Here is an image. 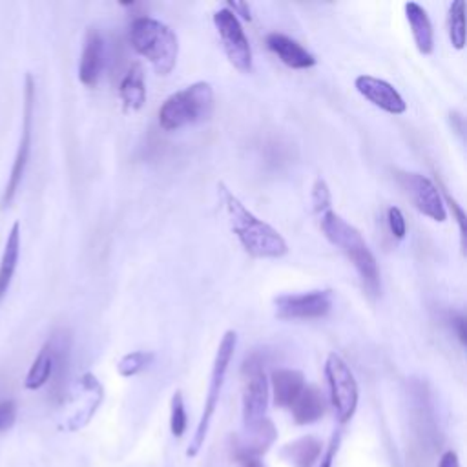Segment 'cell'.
I'll use <instances>...</instances> for the list:
<instances>
[{
	"instance_id": "f546056e",
	"label": "cell",
	"mask_w": 467,
	"mask_h": 467,
	"mask_svg": "<svg viewBox=\"0 0 467 467\" xmlns=\"http://www.w3.org/2000/svg\"><path fill=\"white\" fill-rule=\"evenodd\" d=\"M340 442H342V433H340V431H336V433L331 439V444H329L327 451L321 455V465L319 467H333L334 465V458H336V453L340 449Z\"/></svg>"
},
{
	"instance_id": "3957f363",
	"label": "cell",
	"mask_w": 467,
	"mask_h": 467,
	"mask_svg": "<svg viewBox=\"0 0 467 467\" xmlns=\"http://www.w3.org/2000/svg\"><path fill=\"white\" fill-rule=\"evenodd\" d=\"M130 43L159 76H168L177 64L179 41L172 28L152 17H137L130 26Z\"/></svg>"
},
{
	"instance_id": "e0dca14e",
	"label": "cell",
	"mask_w": 467,
	"mask_h": 467,
	"mask_svg": "<svg viewBox=\"0 0 467 467\" xmlns=\"http://www.w3.org/2000/svg\"><path fill=\"white\" fill-rule=\"evenodd\" d=\"M272 383V397L274 406L281 409H291L296 399L302 394L305 383V376L296 369H278L270 376Z\"/></svg>"
},
{
	"instance_id": "277c9868",
	"label": "cell",
	"mask_w": 467,
	"mask_h": 467,
	"mask_svg": "<svg viewBox=\"0 0 467 467\" xmlns=\"http://www.w3.org/2000/svg\"><path fill=\"white\" fill-rule=\"evenodd\" d=\"M213 88L206 81L194 83L172 93L159 108V125L166 132L208 121L213 114Z\"/></svg>"
},
{
	"instance_id": "7402d4cb",
	"label": "cell",
	"mask_w": 467,
	"mask_h": 467,
	"mask_svg": "<svg viewBox=\"0 0 467 467\" xmlns=\"http://www.w3.org/2000/svg\"><path fill=\"white\" fill-rule=\"evenodd\" d=\"M281 456L294 467H312L321 456V442L316 437H302L281 449Z\"/></svg>"
},
{
	"instance_id": "d6986e66",
	"label": "cell",
	"mask_w": 467,
	"mask_h": 467,
	"mask_svg": "<svg viewBox=\"0 0 467 467\" xmlns=\"http://www.w3.org/2000/svg\"><path fill=\"white\" fill-rule=\"evenodd\" d=\"M298 425H310L326 415V399L316 385H305L300 397L291 407Z\"/></svg>"
},
{
	"instance_id": "83f0119b",
	"label": "cell",
	"mask_w": 467,
	"mask_h": 467,
	"mask_svg": "<svg viewBox=\"0 0 467 467\" xmlns=\"http://www.w3.org/2000/svg\"><path fill=\"white\" fill-rule=\"evenodd\" d=\"M387 223H389V230L391 234L397 238V239H404L406 234H407V223H406V218L400 208L397 206H391L387 210Z\"/></svg>"
},
{
	"instance_id": "4316f807",
	"label": "cell",
	"mask_w": 467,
	"mask_h": 467,
	"mask_svg": "<svg viewBox=\"0 0 467 467\" xmlns=\"http://www.w3.org/2000/svg\"><path fill=\"white\" fill-rule=\"evenodd\" d=\"M331 205H333V197H331L329 185L326 183V179L318 177L316 181H314V187H312V206H314V212L318 215H321L323 212L331 210Z\"/></svg>"
},
{
	"instance_id": "ba28073f",
	"label": "cell",
	"mask_w": 467,
	"mask_h": 467,
	"mask_svg": "<svg viewBox=\"0 0 467 467\" xmlns=\"http://www.w3.org/2000/svg\"><path fill=\"white\" fill-rule=\"evenodd\" d=\"M213 26L218 29L223 50L230 64L241 71L250 74L253 71V48H250L246 33L238 19L229 8H223L213 13Z\"/></svg>"
},
{
	"instance_id": "7c38bea8",
	"label": "cell",
	"mask_w": 467,
	"mask_h": 467,
	"mask_svg": "<svg viewBox=\"0 0 467 467\" xmlns=\"http://www.w3.org/2000/svg\"><path fill=\"white\" fill-rule=\"evenodd\" d=\"M33 102H35V85L33 77H26V90H24V117H22V133H20V142L17 149V156L13 161V168L8 179V185L3 196V206H10L17 196V190L22 183V177L29 161V152H31V128H33Z\"/></svg>"
},
{
	"instance_id": "836d02e7",
	"label": "cell",
	"mask_w": 467,
	"mask_h": 467,
	"mask_svg": "<svg viewBox=\"0 0 467 467\" xmlns=\"http://www.w3.org/2000/svg\"><path fill=\"white\" fill-rule=\"evenodd\" d=\"M439 467H460V462H458V455L455 451H446L440 458V463Z\"/></svg>"
},
{
	"instance_id": "5bb4252c",
	"label": "cell",
	"mask_w": 467,
	"mask_h": 467,
	"mask_svg": "<svg viewBox=\"0 0 467 467\" xmlns=\"http://www.w3.org/2000/svg\"><path fill=\"white\" fill-rule=\"evenodd\" d=\"M278 433L276 427L269 418H263L256 425L245 427L243 435L236 440L234 455L236 460L241 458H262L269 447L274 444Z\"/></svg>"
},
{
	"instance_id": "8992f818",
	"label": "cell",
	"mask_w": 467,
	"mask_h": 467,
	"mask_svg": "<svg viewBox=\"0 0 467 467\" xmlns=\"http://www.w3.org/2000/svg\"><path fill=\"white\" fill-rule=\"evenodd\" d=\"M326 376L331 391V402L336 411L338 422L347 423L356 409L358 400H360V391H358V382L350 371V367L345 364L343 358L336 352H331L326 362Z\"/></svg>"
},
{
	"instance_id": "e575fe53",
	"label": "cell",
	"mask_w": 467,
	"mask_h": 467,
	"mask_svg": "<svg viewBox=\"0 0 467 467\" xmlns=\"http://www.w3.org/2000/svg\"><path fill=\"white\" fill-rule=\"evenodd\" d=\"M238 462L241 463V467H265L260 458H241Z\"/></svg>"
},
{
	"instance_id": "ffe728a7",
	"label": "cell",
	"mask_w": 467,
	"mask_h": 467,
	"mask_svg": "<svg viewBox=\"0 0 467 467\" xmlns=\"http://www.w3.org/2000/svg\"><path fill=\"white\" fill-rule=\"evenodd\" d=\"M119 95L128 112H137L147 102V83L145 71L141 64H133L119 86Z\"/></svg>"
},
{
	"instance_id": "9a60e30c",
	"label": "cell",
	"mask_w": 467,
	"mask_h": 467,
	"mask_svg": "<svg viewBox=\"0 0 467 467\" xmlns=\"http://www.w3.org/2000/svg\"><path fill=\"white\" fill-rule=\"evenodd\" d=\"M104 66V41L95 28H90L85 35V46L79 62V79L85 86L93 88L101 77Z\"/></svg>"
},
{
	"instance_id": "4dcf8cb0",
	"label": "cell",
	"mask_w": 467,
	"mask_h": 467,
	"mask_svg": "<svg viewBox=\"0 0 467 467\" xmlns=\"http://www.w3.org/2000/svg\"><path fill=\"white\" fill-rule=\"evenodd\" d=\"M444 197H446V201L444 203H447V205H451V210L455 212V218H456V221H458V227H460V238H462V246H465V213H463V210L460 208V205L446 192L444 194Z\"/></svg>"
},
{
	"instance_id": "7a4b0ae2",
	"label": "cell",
	"mask_w": 467,
	"mask_h": 467,
	"mask_svg": "<svg viewBox=\"0 0 467 467\" xmlns=\"http://www.w3.org/2000/svg\"><path fill=\"white\" fill-rule=\"evenodd\" d=\"M319 227L323 236L329 239V243L334 245L354 265L358 276L362 279L366 293L371 298L380 296L382 293L380 269L374 254L371 253V248L364 239V236L360 234V230L352 227L349 221H345L333 208L319 215Z\"/></svg>"
},
{
	"instance_id": "6da1fadb",
	"label": "cell",
	"mask_w": 467,
	"mask_h": 467,
	"mask_svg": "<svg viewBox=\"0 0 467 467\" xmlns=\"http://www.w3.org/2000/svg\"><path fill=\"white\" fill-rule=\"evenodd\" d=\"M230 227L248 256L256 260H279L289 253L285 238L269 223L256 218L223 183L218 187Z\"/></svg>"
},
{
	"instance_id": "cb8c5ba5",
	"label": "cell",
	"mask_w": 467,
	"mask_h": 467,
	"mask_svg": "<svg viewBox=\"0 0 467 467\" xmlns=\"http://www.w3.org/2000/svg\"><path fill=\"white\" fill-rule=\"evenodd\" d=\"M156 354L150 350H133L128 352L126 356L121 358V362L117 364V371L123 378H132L137 376L139 373L145 371L149 366H152Z\"/></svg>"
},
{
	"instance_id": "5b68a950",
	"label": "cell",
	"mask_w": 467,
	"mask_h": 467,
	"mask_svg": "<svg viewBox=\"0 0 467 467\" xmlns=\"http://www.w3.org/2000/svg\"><path fill=\"white\" fill-rule=\"evenodd\" d=\"M236 347H238V334H236V331H227L223 340H221V343H220V347H218V352H215V358H213L205 409H203L201 420L197 423L196 435H194V439H192V442H190V446L187 449V456L189 458H196L199 455L201 447L205 446L208 429H210V422H212V416L215 413V407H218L221 391H223V385H225V378H227V373H229L230 362H232V356L236 352Z\"/></svg>"
},
{
	"instance_id": "44dd1931",
	"label": "cell",
	"mask_w": 467,
	"mask_h": 467,
	"mask_svg": "<svg viewBox=\"0 0 467 467\" xmlns=\"http://www.w3.org/2000/svg\"><path fill=\"white\" fill-rule=\"evenodd\" d=\"M20 256V225L15 223L8 234L3 262H0V302L6 296Z\"/></svg>"
},
{
	"instance_id": "603a6c76",
	"label": "cell",
	"mask_w": 467,
	"mask_h": 467,
	"mask_svg": "<svg viewBox=\"0 0 467 467\" xmlns=\"http://www.w3.org/2000/svg\"><path fill=\"white\" fill-rule=\"evenodd\" d=\"M52 374H53V352L50 343L46 342V345L41 349L37 358H35V362L26 376V389L29 391L41 389L50 382Z\"/></svg>"
},
{
	"instance_id": "8fae6325",
	"label": "cell",
	"mask_w": 467,
	"mask_h": 467,
	"mask_svg": "<svg viewBox=\"0 0 467 467\" xmlns=\"http://www.w3.org/2000/svg\"><path fill=\"white\" fill-rule=\"evenodd\" d=\"M102 399H104V389L99 383V380L90 373L85 374L77 382L74 392H71L62 425L68 431L83 429L86 423H90V420L97 413L99 406L102 404Z\"/></svg>"
},
{
	"instance_id": "f1b7e54d",
	"label": "cell",
	"mask_w": 467,
	"mask_h": 467,
	"mask_svg": "<svg viewBox=\"0 0 467 467\" xmlns=\"http://www.w3.org/2000/svg\"><path fill=\"white\" fill-rule=\"evenodd\" d=\"M17 418V406L13 400H3L0 402V433L10 429L15 423Z\"/></svg>"
},
{
	"instance_id": "9c48e42d",
	"label": "cell",
	"mask_w": 467,
	"mask_h": 467,
	"mask_svg": "<svg viewBox=\"0 0 467 467\" xmlns=\"http://www.w3.org/2000/svg\"><path fill=\"white\" fill-rule=\"evenodd\" d=\"M397 181L420 213L427 215L429 220L437 223H444L447 220V210L442 192L429 177L416 172L399 170Z\"/></svg>"
},
{
	"instance_id": "d4e9b609",
	"label": "cell",
	"mask_w": 467,
	"mask_h": 467,
	"mask_svg": "<svg viewBox=\"0 0 467 467\" xmlns=\"http://www.w3.org/2000/svg\"><path fill=\"white\" fill-rule=\"evenodd\" d=\"M187 425H189V418H187L183 392L175 391L173 397H172V402H170V431H172V437L181 439L185 435Z\"/></svg>"
},
{
	"instance_id": "1f68e13d",
	"label": "cell",
	"mask_w": 467,
	"mask_h": 467,
	"mask_svg": "<svg viewBox=\"0 0 467 467\" xmlns=\"http://www.w3.org/2000/svg\"><path fill=\"white\" fill-rule=\"evenodd\" d=\"M451 327L455 329L456 336H458V342L462 345L467 343V331H465V316L463 314H453L451 318Z\"/></svg>"
},
{
	"instance_id": "30bf717a",
	"label": "cell",
	"mask_w": 467,
	"mask_h": 467,
	"mask_svg": "<svg viewBox=\"0 0 467 467\" xmlns=\"http://www.w3.org/2000/svg\"><path fill=\"white\" fill-rule=\"evenodd\" d=\"M333 305L334 293L331 289H318L302 294H281L274 300L276 318L283 321L326 318L333 310Z\"/></svg>"
},
{
	"instance_id": "ac0fdd59",
	"label": "cell",
	"mask_w": 467,
	"mask_h": 467,
	"mask_svg": "<svg viewBox=\"0 0 467 467\" xmlns=\"http://www.w3.org/2000/svg\"><path fill=\"white\" fill-rule=\"evenodd\" d=\"M406 17L409 20L411 31H413V39L422 55H431L435 50V31L433 24H431V19L427 12L416 4V3H407L406 4Z\"/></svg>"
},
{
	"instance_id": "4fadbf2b",
	"label": "cell",
	"mask_w": 467,
	"mask_h": 467,
	"mask_svg": "<svg viewBox=\"0 0 467 467\" xmlns=\"http://www.w3.org/2000/svg\"><path fill=\"white\" fill-rule=\"evenodd\" d=\"M354 86L358 93L391 116H402L407 110V104L400 92L383 79L373 76H360L356 77Z\"/></svg>"
},
{
	"instance_id": "d6a6232c",
	"label": "cell",
	"mask_w": 467,
	"mask_h": 467,
	"mask_svg": "<svg viewBox=\"0 0 467 467\" xmlns=\"http://www.w3.org/2000/svg\"><path fill=\"white\" fill-rule=\"evenodd\" d=\"M227 8H229L234 15L239 13L245 20H253V15H250V8H248V4H245V3H229Z\"/></svg>"
},
{
	"instance_id": "484cf974",
	"label": "cell",
	"mask_w": 467,
	"mask_h": 467,
	"mask_svg": "<svg viewBox=\"0 0 467 467\" xmlns=\"http://www.w3.org/2000/svg\"><path fill=\"white\" fill-rule=\"evenodd\" d=\"M465 4L463 0H456L449 8V37L456 50H463L465 46V24H463Z\"/></svg>"
},
{
	"instance_id": "2e32d148",
	"label": "cell",
	"mask_w": 467,
	"mask_h": 467,
	"mask_svg": "<svg viewBox=\"0 0 467 467\" xmlns=\"http://www.w3.org/2000/svg\"><path fill=\"white\" fill-rule=\"evenodd\" d=\"M267 46L285 66L293 69H309L316 64V57L307 48L283 33H270L267 37Z\"/></svg>"
},
{
	"instance_id": "52a82bcc",
	"label": "cell",
	"mask_w": 467,
	"mask_h": 467,
	"mask_svg": "<svg viewBox=\"0 0 467 467\" xmlns=\"http://www.w3.org/2000/svg\"><path fill=\"white\" fill-rule=\"evenodd\" d=\"M263 356L253 354L243 362V425L250 427L262 422L269 407V380L263 369Z\"/></svg>"
}]
</instances>
